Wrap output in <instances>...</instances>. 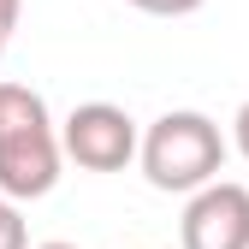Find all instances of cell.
<instances>
[{"label":"cell","instance_id":"obj_1","mask_svg":"<svg viewBox=\"0 0 249 249\" xmlns=\"http://www.w3.org/2000/svg\"><path fill=\"white\" fill-rule=\"evenodd\" d=\"M226 154H231L226 131L196 107H172L137 137L142 178L154 190H166V196H196L202 184H213L226 172Z\"/></svg>","mask_w":249,"mask_h":249},{"label":"cell","instance_id":"obj_2","mask_svg":"<svg viewBox=\"0 0 249 249\" xmlns=\"http://www.w3.org/2000/svg\"><path fill=\"white\" fill-rule=\"evenodd\" d=\"M59 131L48 101L24 83H0V196L6 202H42L59 184Z\"/></svg>","mask_w":249,"mask_h":249},{"label":"cell","instance_id":"obj_3","mask_svg":"<svg viewBox=\"0 0 249 249\" xmlns=\"http://www.w3.org/2000/svg\"><path fill=\"white\" fill-rule=\"evenodd\" d=\"M137 119L113 107V101H83L71 107V119L59 124V154L77 160L83 172H124L137 160Z\"/></svg>","mask_w":249,"mask_h":249},{"label":"cell","instance_id":"obj_4","mask_svg":"<svg viewBox=\"0 0 249 249\" xmlns=\"http://www.w3.org/2000/svg\"><path fill=\"white\" fill-rule=\"evenodd\" d=\"M184 249H249V184L213 178L184 202Z\"/></svg>","mask_w":249,"mask_h":249},{"label":"cell","instance_id":"obj_5","mask_svg":"<svg viewBox=\"0 0 249 249\" xmlns=\"http://www.w3.org/2000/svg\"><path fill=\"white\" fill-rule=\"evenodd\" d=\"M0 249H30L24 213H18V202H6V196H0Z\"/></svg>","mask_w":249,"mask_h":249},{"label":"cell","instance_id":"obj_6","mask_svg":"<svg viewBox=\"0 0 249 249\" xmlns=\"http://www.w3.org/2000/svg\"><path fill=\"white\" fill-rule=\"evenodd\" d=\"M137 12H148V18H190V12H202L208 0H131Z\"/></svg>","mask_w":249,"mask_h":249},{"label":"cell","instance_id":"obj_7","mask_svg":"<svg viewBox=\"0 0 249 249\" xmlns=\"http://www.w3.org/2000/svg\"><path fill=\"white\" fill-rule=\"evenodd\" d=\"M231 148L249 160V101H243V107H237V119H231Z\"/></svg>","mask_w":249,"mask_h":249},{"label":"cell","instance_id":"obj_8","mask_svg":"<svg viewBox=\"0 0 249 249\" xmlns=\"http://www.w3.org/2000/svg\"><path fill=\"white\" fill-rule=\"evenodd\" d=\"M18 12H24V0H0V36L12 42V30H18Z\"/></svg>","mask_w":249,"mask_h":249},{"label":"cell","instance_id":"obj_9","mask_svg":"<svg viewBox=\"0 0 249 249\" xmlns=\"http://www.w3.org/2000/svg\"><path fill=\"white\" fill-rule=\"evenodd\" d=\"M36 249H77V243H59V237H53V243H36Z\"/></svg>","mask_w":249,"mask_h":249},{"label":"cell","instance_id":"obj_10","mask_svg":"<svg viewBox=\"0 0 249 249\" xmlns=\"http://www.w3.org/2000/svg\"><path fill=\"white\" fill-rule=\"evenodd\" d=\"M0 59H6V36H0Z\"/></svg>","mask_w":249,"mask_h":249}]
</instances>
